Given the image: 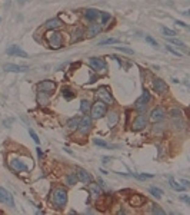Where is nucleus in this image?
I'll use <instances>...</instances> for the list:
<instances>
[{
  "mask_svg": "<svg viewBox=\"0 0 190 215\" xmlns=\"http://www.w3.org/2000/svg\"><path fill=\"white\" fill-rule=\"evenodd\" d=\"M176 24H177V26H181V27H186V29L189 27V26H187V24H186V23H183V22H179V20H177V22H176Z\"/></svg>",
  "mask_w": 190,
  "mask_h": 215,
  "instance_id": "79ce46f5",
  "label": "nucleus"
},
{
  "mask_svg": "<svg viewBox=\"0 0 190 215\" xmlns=\"http://www.w3.org/2000/svg\"><path fill=\"white\" fill-rule=\"evenodd\" d=\"M146 42H147V43H150L152 46L157 47V42H156V40H154L153 38H150V36H146Z\"/></svg>",
  "mask_w": 190,
  "mask_h": 215,
  "instance_id": "58836bf2",
  "label": "nucleus"
},
{
  "mask_svg": "<svg viewBox=\"0 0 190 215\" xmlns=\"http://www.w3.org/2000/svg\"><path fill=\"white\" fill-rule=\"evenodd\" d=\"M50 202L55 205V208L63 210L65 205L67 204V192H66L65 188H55L50 194Z\"/></svg>",
  "mask_w": 190,
  "mask_h": 215,
  "instance_id": "f257e3e1",
  "label": "nucleus"
},
{
  "mask_svg": "<svg viewBox=\"0 0 190 215\" xmlns=\"http://www.w3.org/2000/svg\"><path fill=\"white\" fill-rule=\"evenodd\" d=\"M79 122H80L79 116H73V118H70L69 121H67V126H69L70 129H76V128L79 126Z\"/></svg>",
  "mask_w": 190,
  "mask_h": 215,
  "instance_id": "393cba45",
  "label": "nucleus"
},
{
  "mask_svg": "<svg viewBox=\"0 0 190 215\" xmlns=\"http://www.w3.org/2000/svg\"><path fill=\"white\" fill-rule=\"evenodd\" d=\"M146 125H147V116L143 115V113H140L139 116L135 119V122H133V129L135 131H142Z\"/></svg>",
  "mask_w": 190,
  "mask_h": 215,
  "instance_id": "4468645a",
  "label": "nucleus"
},
{
  "mask_svg": "<svg viewBox=\"0 0 190 215\" xmlns=\"http://www.w3.org/2000/svg\"><path fill=\"white\" fill-rule=\"evenodd\" d=\"M117 121H119V115H117V112H110L109 115H107V125H109L110 128L116 126Z\"/></svg>",
  "mask_w": 190,
  "mask_h": 215,
  "instance_id": "4be33fe9",
  "label": "nucleus"
},
{
  "mask_svg": "<svg viewBox=\"0 0 190 215\" xmlns=\"http://www.w3.org/2000/svg\"><path fill=\"white\" fill-rule=\"evenodd\" d=\"M77 181H79V179L76 177V173H69V175L66 177V184H67V185H74Z\"/></svg>",
  "mask_w": 190,
  "mask_h": 215,
  "instance_id": "cd10ccee",
  "label": "nucleus"
},
{
  "mask_svg": "<svg viewBox=\"0 0 190 215\" xmlns=\"http://www.w3.org/2000/svg\"><path fill=\"white\" fill-rule=\"evenodd\" d=\"M6 72H17V73H24L29 70V66H22V65H13V63H6L5 66Z\"/></svg>",
  "mask_w": 190,
  "mask_h": 215,
  "instance_id": "2eb2a0df",
  "label": "nucleus"
},
{
  "mask_svg": "<svg viewBox=\"0 0 190 215\" xmlns=\"http://www.w3.org/2000/svg\"><path fill=\"white\" fill-rule=\"evenodd\" d=\"M117 42H119L117 39L110 38V39H106V40H102L99 45H100V46H104V45H114V43H117Z\"/></svg>",
  "mask_w": 190,
  "mask_h": 215,
  "instance_id": "7c9ffc66",
  "label": "nucleus"
},
{
  "mask_svg": "<svg viewBox=\"0 0 190 215\" xmlns=\"http://www.w3.org/2000/svg\"><path fill=\"white\" fill-rule=\"evenodd\" d=\"M29 133H30V136H32V139L34 140L36 144H39V142H40V138L37 136V133H36V132H34V131H33V129H29Z\"/></svg>",
  "mask_w": 190,
  "mask_h": 215,
  "instance_id": "f704fd0d",
  "label": "nucleus"
},
{
  "mask_svg": "<svg viewBox=\"0 0 190 215\" xmlns=\"http://www.w3.org/2000/svg\"><path fill=\"white\" fill-rule=\"evenodd\" d=\"M89 185V191H90V195L93 196V198H100L102 196V189H100V187H99V184H87Z\"/></svg>",
  "mask_w": 190,
  "mask_h": 215,
  "instance_id": "a211bd4d",
  "label": "nucleus"
},
{
  "mask_svg": "<svg viewBox=\"0 0 190 215\" xmlns=\"http://www.w3.org/2000/svg\"><path fill=\"white\" fill-rule=\"evenodd\" d=\"M84 16H86V19H87L89 22H94V20L100 16V12L96 9H87L84 12Z\"/></svg>",
  "mask_w": 190,
  "mask_h": 215,
  "instance_id": "aec40b11",
  "label": "nucleus"
},
{
  "mask_svg": "<svg viewBox=\"0 0 190 215\" xmlns=\"http://www.w3.org/2000/svg\"><path fill=\"white\" fill-rule=\"evenodd\" d=\"M90 102H89V100H86V99H84V100H82V103H80V111H82V112L83 113H87L89 111H90Z\"/></svg>",
  "mask_w": 190,
  "mask_h": 215,
  "instance_id": "c85d7f7f",
  "label": "nucleus"
},
{
  "mask_svg": "<svg viewBox=\"0 0 190 215\" xmlns=\"http://www.w3.org/2000/svg\"><path fill=\"white\" fill-rule=\"evenodd\" d=\"M90 128H92V118L86 115V116H83L82 119H80L77 129H79V132L82 133V135H86V133L90 131Z\"/></svg>",
  "mask_w": 190,
  "mask_h": 215,
  "instance_id": "6e6552de",
  "label": "nucleus"
},
{
  "mask_svg": "<svg viewBox=\"0 0 190 215\" xmlns=\"http://www.w3.org/2000/svg\"><path fill=\"white\" fill-rule=\"evenodd\" d=\"M46 42L51 49H60L63 46V36L57 30H49L46 35Z\"/></svg>",
  "mask_w": 190,
  "mask_h": 215,
  "instance_id": "f03ea898",
  "label": "nucleus"
},
{
  "mask_svg": "<svg viewBox=\"0 0 190 215\" xmlns=\"http://www.w3.org/2000/svg\"><path fill=\"white\" fill-rule=\"evenodd\" d=\"M10 168L16 171V172H27L29 171V166L24 164L23 161H20V159H10Z\"/></svg>",
  "mask_w": 190,
  "mask_h": 215,
  "instance_id": "1a4fd4ad",
  "label": "nucleus"
},
{
  "mask_svg": "<svg viewBox=\"0 0 190 215\" xmlns=\"http://www.w3.org/2000/svg\"><path fill=\"white\" fill-rule=\"evenodd\" d=\"M100 30H102V27L99 26V23H93L90 24V27H89V36H96V35H99L100 33Z\"/></svg>",
  "mask_w": 190,
  "mask_h": 215,
  "instance_id": "b1692460",
  "label": "nucleus"
},
{
  "mask_svg": "<svg viewBox=\"0 0 190 215\" xmlns=\"http://www.w3.org/2000/svg\"><path fill=\"white\" fill-rule=\"evenodd\" d=\"M152 212H153V214H160V215L166 214V212H164L162 208H159V205H156V204H153V205H152Z\"/></svg>",
  "mask_w": 190,
  "mask_h": 215,
  "instance_id": "473e14b6",
  "label": "nucleus"
},
{
  "mask_svg": "<svg viewBox=\"0 0 190 215\" xmlns=\"http://www.w3.org/2000/svg\"><path fill=\"white\" fill-rule=\"evenodd\" d=\"M49 102H50V93H46V92H43V90H39V93H37V103H39L40 106H46Z\"/></svg>",
  "mask_w": 190,
  "mask_h": 215,
  "instance_id": "dca6fc26",
  "label": "nucleus"
},
{
  "mask_svg": "<svg viewBox=\"0 0 190 215\" xmlns=\"http://www.w3.org/2000/svg\"><path fill=\"white\" fill-rule=\"evenodd\" d=\"M63 96H65L66 99H72L74 95L72 93V90H70V89H63Z\"/></svg>",
  "mask_w": 190,
  "mask_h": 215,
  "instance_id": "c9c22d12",
  "label": "nucleus"
},
{
  "mask_svg": "<svg viewBox=\"0 0 190 215\" xmlns=\"http://www.w3.org/2000/svg\"><path fill=\"white\" fill-rule=\"evenodd\" d=\"M149 102H150V93H149V90H146V89H144L143 93H142V96H140V98L136 100L135 108L139 111L140 113H143L144 111H146V106H147Z\"/></svg>",
  "mask_w": 190,
  "mask_h": 215,
  "instance_id": "20e7f679",
  "label": "nucleus"
},
{
  "mask_svg": "<svg viewBox=\"0 0 190 215\" xmlns=\"http://www.w3.org/2000/svg\"><path fill=\"white\" fill-rule=\"evenodd\" d=\"M94 144L96 145H99V146H102V148H107V142H104V140H102V139H94Z\"/></svg>",
  "mask_w": 190,
  "mask_h": 215,
  "instance_id": "4c0bfd02",
  "label": "nucleus"
},
{
  "mask_svg": "<svg viewBox=\"0 0 190 215\" xmlns=\"http://www.w3.org/2000/svg\"><path fill=\"white\" fill-rule=\"evenodd\" d=\"M170 115H172V118L177 119V118L181 116V111H180V109H177V108H173L172 111H170Z\"/></svg>",
  "mask_w": 190,
  "mask_h": 215,
  "instance_id": "2f4dec72",
  "label": "nucleus"
},
{
  "mask_svg": "<svg viewBox=\"0 0 190 215\" xmlns=\"http://www.w3.org/2000/svg\"><path fill=\"white\" fill-rule=\"evenodd\" d=\"M89 63L92 66V69H94L96 72H106V69H107L106 62L103 60L102 57H90Z\"/></svg>",
  "mask_w": 190,
  "mask_h": 215,
  "instance_id": "39448f33",
  "label": "nucleus"
},
{
  "mask_svg": "<svg viewBox=\"0 0 190 215\" xmlns=\"http://www.w3.org/2000/svg\"><path fill=\"white\" fill-rule=\"evenodd\" d=\"M170 42L174 43V45H177L179 47H186V45L183 42H180V40H177V39H170Z\"/></svg>",
  "mask_w": 190,
  "mask_h": 215,
  "instance_id": "ea45409f",
  "label": "nucleus"
},
{
  "mask_svg": "<svg viewBox=\"0 0 190 215\" xmlns=\"http://www.w3.org/2000/svg\"><path fill=\"white\" fill-rule=\"evenodd\" d=\"M37 88H39V90H43L46 93H53L56 89V83L53 80H43L37 85Z\"/></svg>",
  "mask_w": 190,
  "mask_h": 215,
  "instance_id": "9d476101",
  "label": "nucleus"
},
{
  "mask_svg": "<svg viewBox=\"0 0 190 215\" xmlns=\"http://www.w3.org/2000/svg\"><path fill=\"white\" fill-rule=\"evenodd\" d=\"M107 112V108H106V103L102 102V100H97L94 103L92 108H90V113H92V118L93 119H99V118L104 116Z\"/></svg>",
  "mask_w": 190,
  "mask_h": 215,
  "instance_id": "7ed1b4c3",
  "label": "nucleus"
},
{
  "mask_svg": "<svg viewBox=\"0 0 190 215\" xmlns=\"http://www.w3.org/2000/svg\"><path fill=\"white\" fill-rule=\"evenodd\" d=\"M166 49H167V50H169V52H170V53H173V55H176V56H179V57H181V53H180V52H177V50H174V49H173V47H172V46H169V45H167V46H166Z\"/></svg>",
  "mask_w": 190,
  "mask_h": 215,
  "instance_id": "e433bc0d",
  "label": "nucleus"
},
{
  "mask_svg": "<svg viewBox=\"0 0 190 215\" xmlns=\"http://www.w3.org/2000/svg\"><path fill=\"white\" fill-rule=\"evenodd\" d=\"M163 35L164 36H169V38H173V36H176V32L174 30H172V29H167V27H163Z\"/></svg>",
  "mask_w": 190,
  "mask_h": 215,
  "instance_id": "c756f323",
  "label": "nucleus"
},
{
  "mask_svg": "<svg viewBox=\"0 0 190 215\" xmlns=\"http://www.w3.org/2000/svg\"><path fill=\"white\" fill-rule=\"evenodd\" d=\"M153 88H154V90L160 95L164 93V92H167V85L164 83L162 79H154L153 80Z\"/></svg>",
  "mask_w": 190,
  "mask_h": 215,
  "instance_id": "f3484780",
  "label": "nucleus"
},
{
  "mask_svg": "<svg viewBox=\"0 0 190 215\" xmlns=\"http://www.w3.org/2000/svg\"><path fill=\"white\" fill-rule=\"evenodd\" d=\"M100 17H102V23L107 24V22L110 20V14L106 13V12H103V13H100Z\"/></svg>",
  "mask_w": 190,
  "mask_h": 215,
  "instance_id": "72a5a7b5",
  "label": "nucleus"
},
{
  "mask_svg": "<svg viewBox=\"0 0 190 215\" xmlns=\"http://www.w3.org/2000/svg\"><path fill=\"white\" fill-rule=\"evenodd\" d=\"M76 177H77V179L79 181H82L83 184H90L93 181V178H92V175L87 172V171H84V169H82V168H77L76 169Z\"/></svg>",
  "mask_w": 190,
  "mask_h": 215,
  "instance_id": "9b49d317",
  "label": "nucleus"
},
{
  "mask_svg": "<svg viewBox=\"0 0 190 215\" xmlns=\"http://www.w3.org/2000/svg\"><path fill=\"white\" fill-rule=\"evenodd\" d=\"M181 184H183V187H189V181H186V179H183Z\"/></svg>",
  "mask_w": 190,
  "mask_h": 215,
  "instance_id": "37998d69",
  "label": "nucleus"
},
{
  "mask_svg": "<svg viewBox=\"0 0 190 215\" xmlns=\"http://www.w3.org/2000/svg\"><path fill=\"white\" fill-rule=\"evenodd\" d=\"M62 20L57 19V17H55V19H50L49 22L46 23V27L49 29V30H56V29H59L62 26Z\"/></svg>",
  "mask_w": 190,
  "mask_h": 215,
  "instance_id": "412c9836",
  "label": "nucleus"
},
{
  "mask_svg": "<svg viewBox=\"0 0 190 215\" xmlns=\"http://www.w3.org/2000/svg\"><path fill=\"white\" fill-rule=\"evenodd\" d=\"M169 182H170V187H172L174 191H177V192H183L186 189V187H183V185H180V184H177L173 177H169Z\"/></svg>",
  "mask_w": 190,
  "mask_h": 215,
  "instance_id": "5701e85b",
  "label": "nucleus"
},
{
  "mask_svg": "<svg viewBox=\"0 0 190 215\" xmlns=\"http://www.w3.org/2000/svg\"><path fill=\"white\" fill-rule=\"evenodd\" d=\"M83 30L82 29H76V30H73V36H72V42H79L80 39L83 38Z\"/></svg>",
  "mask_w": 190,
  "mask_h": 215,
  "instance_id": "a878e982",
  "label": "nucleus"
},
{
  "mask_svg": "<svg viewBox=\"0 0 190 215\" xmlns=\"http://www.w3.org/2000/svg\"><path fill=\"white\" fill-rule=\"evenodd\" d=\"M6 52H7V55H12V56H19V57H23V59H27L29 57L27 53H26L20 46H16V45H14V46H10Z\"/></svg>",
  "mask_w": 190,
  "mask_h": 215,
  "instance_id": "f8f14e48",
  "label": "nucleus"
},
{
  "mask_svg": "<svg viewBox=\"0 0 190 215\" xmlns=\"http://www.w3.org/2000/svg\"><path fill=\"white\" fill-rule=\"evenodd\" d=\"M37 155H39V158H42V149L40 148H37Z\"/></svg>",
  "mask_w": 190,
  "mask_h": 215,
  "instance_id": "c03bdc74",
  "label": "nucleus"
},
{
  "mask_svg": "<svg viewBox=\"0 0 190 215\" xmlns=\"http://www.w3.org/2000/svg\"><path fill=\"white\" fill-rule=\"evenodd\" d=\"M0 202H3L5 205L10 206V208H14L13 195L7 189H5V188H2V187H0Z\"/></svg>",
  "mask_w": 190,
  "mask_h": 215,
  "instance_id": "423d86ee",
  "label": "nucleus"
},
{
  "mask_svg": "<svg viewBox=\"0 0 190 215\" xmlns=\"http://www.w3.org/2000/svg\"><path fill=\"white\" fill-rule=\"evenodd\" d=\"M129 202H130V205H132V206H142L144 202H146V198L136 194V195H133L132 198H130Z\"/></svg>",
  "mask_w": 190,
  "mask_h": 215,
  "instance_id": "6ab92c4d",
  "label": "nucleus"
},
{
  "mask_svg": "<svg viewBox=\"0 0 190 215\" xmlns=\"http://www.w3.org/2000/svg\"><path fill=\"white\" fill-rule=\"evenodd\" d=\"M97 96H99V99H100L102 102H104V103H109V105L114 103V100H113V98H111L110 90H109V88H106V86H102V88H99Z\"/></svg>",
  "mask_w": 190,
  "mask_h": 215,
  "instance_id": "0eeeda50",
  "label": "nucleus"
},
{
  "mask_svg": "<svg viewBox=\"0 0 190 215\" xmlns=\"http://www.w3.org/2000/svg\"><path fill=\"white\" fill-rule=\"evenodd\" d=\"M26 2H27V0H19V3H20V5H23V3H26Z\"/></svg>",
  "mask_w": 190,
  "mask_h": 215,
  "instance_id": "a18cd8bd",
  "label": "nucleus"
},
{
  "mask_svg": "<svg viewBox=\"0 0 190 215\" xmlns=\"http://www.w3.org/2000/svg\"><path fill=\"white\" fill-rule=\"evenodd\" d=\"M150 194L154 196V198H162L163 196V191L160 189V188H156V187H150Z\"/></svg>",
  "mask_w": 190,
  "mask_h": 215,
  "instance_id": "bb28decb",
  "label": "nucleus"
},
{
  "mask_svg": "<svg viewBox=\"0 0 190 215\" xmlns=\"http://www.w3.org/2000/svg\"><path fill=\"white\" fill-rule=\"evenodd\" d=\"M117 50H120V52H125V53H133V50L132 49H127V47H121V46H117Z\"/></svg>",
  "mask_w": 190,
  "mask_h": 215,
  "instance_id": "a19ab883",
  "label": "nucleus"
},
{
  "mask_svg": "<svg viewBox=\"0 0 190 215\" xmlns=\"http://www.w3.org/2000/svg\"><path fill=\"white\" fill-rule=\"evenodd\" d=\"M164 118H166V111L163 108H156L150 113V119L153 122H162Z\"/></svg>",
  "mask_w": 190,
  "mask_h": 215,
  "instance_id": "ddd939ff",
  "label": "nucleus"
}]
</instances>
